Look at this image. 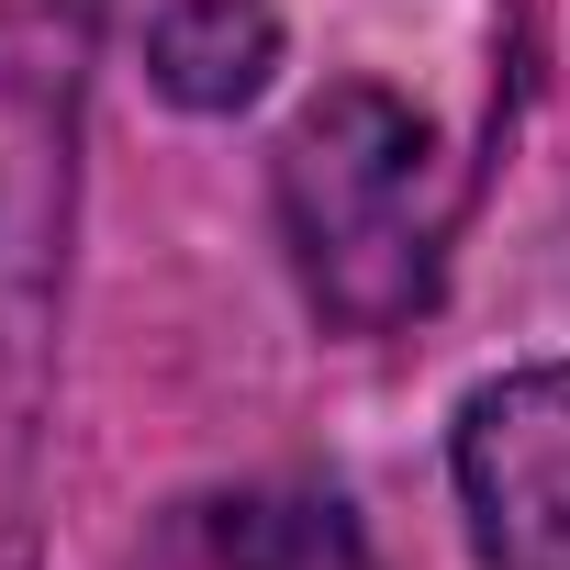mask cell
Listing matches in <instances>:
<instances>
[{
	"mask_svg": "<svg viewBox=\"0 0 570 570\" xmlns=\"http://www.w3.org/2000/svg\"><path fill=\"white\" fill-rule=\"evenodd\" d=\"M79 12H0V570H23V492L35 425L57 370V292H68V224H79Z\"/></svg>",
	"mask_w": 570,
	"mask_h": 570,
	"instance_id": "1",
	"label": "cell"
},
{
	"mask_svg": "<svg viewBox=\"0 0 570 570\" xmlns=\"http://www.w3.org/2000/svg\"><path fill=\"white\" fill-rule=\"evenodd\" d=\"M279 224H292V257L336 325L358 336L403 325L436 292V246H448L436 135L370 79L325 90L279 146Z\"/></svg>",
	"mask_w": 570,
	"mask_h": 570,
	"instance_id": "2",
	"label": "cell"
},
{
	"mask_svg": "<svg viewBox=\"0 0 570 570\" xmlns=\"http://www.w3.org/2000/svg\"><path fill=\"white\" fill-rule=\"evenodd\" d=\"M459 503L481 570H570V370H514L459 414Z\"/></svg>",
	"mask_w": 570,
	"mask_h": 570,
	"instance_id": "3",
	"label": "cell"
},
{
	"mask_svg": "<svg viewBox=\"0 0 570 570\" xmlns=\"http://www.w3.org/2000/svg\"><path fill=\"white\" fill-rule=\"evenodd\" d=\"M157 90L190 112H235L268 68H279V12L268 0H168L157 12Z\"/></svg>",
	"mask_w": 570,
	"mask_h": 570,
	"instance_id": "4",
	"label": "cell"
},
{
	"mask_svg": "<svg viewBox=\"0 0 570 570\" xmlns=\"http://www.w3.org/2000/svg\"><path fill=\"white\" fill-rule=\"evenodd\" d=\"M213 548H224V570H370L358 525L325 492H246L213 514Z\"/></svg>",
	"mask_w": 570,
	"mask_h": 570,
	"instance_id": "5",
	"label": "cell"
}]
</instances>
